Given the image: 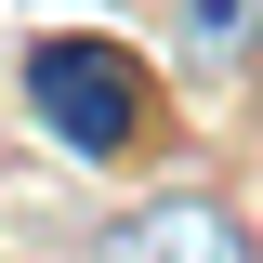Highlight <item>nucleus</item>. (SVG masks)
<instances>
[{"mask_svg": "<svg viewBox=\"0 0 263 263\" xmlns=\"http://www.w3.org/2000/svg\"><path fill=\"white\" fill-rule=\"evenodd\" d=\"M27 105L53 145H79V158H132L145 132H158V79H145V53L105 27H40L27 40Z\"/></svg>", "mask_w": 263, "mask_h": 263, "instance_id": "1", "label": "nucleus"}, {"mask_svg": "<svg viewBox=\"0 0 263 263\" xmlns=\"http://www.w3.org/2000/svg\"><path fill=\"white\" fill-rule=\"evenodd\" d=\"M92 263H250V224L211 184H158V197H119L92 224Z\"/></svg>", "mask_w": 263, "mask_h": 263, "instance_id": "2", "label": "nucleus"}, {"mask_svg": "<svg viewBox=\"0 0 263 263\" xmlns=\"http://www.w3.org/2000/svg\"><path fill=\"white\" fill-rule=\"evenodd\" d=\"M158 40L197 79H250L263 66V0H158Z\"/></svg>", "mask_w": 263, "mask_h": 263, "instance_id": "3", "label": "nucleus"}]
</instances>
